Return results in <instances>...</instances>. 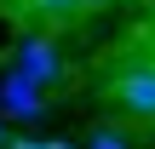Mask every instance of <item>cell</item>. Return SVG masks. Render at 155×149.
I'll list each match as a JSON object with an SVG mask.
<instances>
[{
    "instance_id": "1",
    "label": "cell",
    "mask_w": 155,
    "mask_h": 149,
    "mask_svg": "<svg viewBox=\"0 0 155 149\" xmlns=\"http://www.w3.org/2000/svg\"><path fill=\"white\" fill-rule=\"evenodd\" d=\"M104 92H109V103H115L121 115L155 126V63H127L121 75H109Z\"/></svg>"
},
{
    "instance_id": "2",
    "label": "cell",
    "mask_w": 155,
    "mask_h": 149,
    "mask_svg": "<svg viewBox=\"0 0 155 149\" xmlns=\"http://www.w3.org/2000/svg\"><path fill=\"white\" fill-rule=\"evenodd\" d=\"M12 69H23V75L40 80L46 92L63 86V52H58V40H46V34H23V40L12 46Z\"/></svg>"
},
{
    "instance_id": "3",
    "label": "cell",
    "mask_w": 155,
    "mask_h": 149,
    "mask_svg": "<svg viewBox=\"0 0 155 149\" xmlns=\"http://www.w3.org/2000/svg\"><path fill=\"white\" fill-rule=\"evenodd\" d=\"M0 115H12V121H40V115H46V86L29 80L23 69H6V75H0Z\"/></svg>"
},
{
    "instance_id": "4",
    "label": "cell",
    "mask_w": 155,
    "mask_h": 149,
    "mask_svg": "<svg viewBox=\"0 0 155 149\" xmlns=\"http://www.w3.org/2000/svg\"><path fill=\"white\" fill-rule=\"evenodd\" d=\"M17 6H29V11H40V17H75V11H86L92 0H17Z\"/></svg>"
},
{
    "instance_id": "5",
    "label": "cell",
    "mask_w": 155,
    "mask_h": 149,
    "mask_svg": "<svg viewBox=\"0 0 155 149\" xmlns=\"http://www.w3.org/2000/svg\"><path fill=\"white\" fill-rule=\"evenodd\" d=\"M86 149H132V138H127V132H115V126H98V132L86 138Z\"/></svg>"
},
{
    "instance_id": "6",
    "label": "cell",
    "mask_w": 155,
    "mask_h": 149,
    "mask_svg": "<svg viewBox=\"0 0 155 149\" xmlns=\"http://www.w3.org/2000/svg\"><path fill=\"white\" fill-rule=\"evenodd\" d=\"M6 149H81V144H58V138H46V144H40V138H12Z\"/></svg>"
},
{
    "instance_id": "7",
    "label": "cell",
    "mask_w": 155,
    "mask_h": 149,
    "mask_svg": "<svg viewBox=\"0 0 155 149\" xmlns=\"http://www.w3.org/2000/svg\"><path fill=\"white\" fill-rule=\"evenodd\" d=\"M6 144H12V132H6V115H0V149H6Z\"/></svg>"
}]
</instances>
